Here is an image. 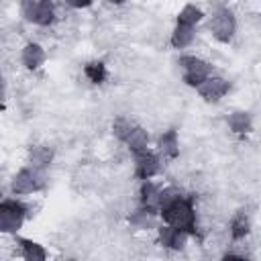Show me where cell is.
I'll list each match as a JSON object with an SVG mask.
<instances>
[{
  "mask_svg": "<svg viewBox=\"0 0 261 261\" xmlns=\"http://www.w3.org/2000/svg\"><path fill=\"white\" fill-rule=\"evenodd\" d=\"M159 216L165 224L188 232L190 237H196L198 232V218H196V210L190 198L181 196L177 200H173L171 204H167L165 208L159 210Z\"/></svg>",
  "mask_w": 261,
  "mask_h": 261,
  "instance_id": "obj_1",
  "label": "cell"
},
{
  "mask_svg": "<svg viewBox=\"0 0 261 261\" xmlns=\"http://www.w3.org/2000/svg\"><path fill=\"white\" fill-rule=\"evenodd\" d=\"M29 216V208L18 200H0V234H16Z\"/></svg>",
  "mask_w": 261,
  "mask_h": 261,
  "instance_id": "obj_2",
  "label": "cell"
},
{
  "mask_svg": "<svg viewBox=\"0 0 261 261\" xmlns=\"http://www.w3.org/2000/svg\"><path fill=\"white\" fill-rule=\"evenodd\" d=\"M208 33L218 41V43H230L234 33H237V18L230 8H218L212 12L208 20Z\"/></svg>",
  "mask_w": 261,
  "mask_h": 261,
  "instance_id": "obj_3",
  "label": "cell"
},
{
  "mask_svg": "<svg viewBox=\"0 0 261 261\" xmlns=\"http://www.w3.org/2000/svg\"><path fill=\"white\" fill-rule=\"evenodd\" d=\"M45 188V175L41 169L35 167H22L14 173V177L10 179V192L14 196H29V194H37L39 190Z\"/></svg>",
  "mask_w": 261,
  "mask_h": 261,
  "instance_id": "obj_4",
  "label": "cell"
},
{
  "mask_svg": "<svg viewBox=\"0 0 261 261\" xmlns=\"http://www.w3.org/2000/svg\"><path fill=\"white\" fill-rule=\"evenodd\" d=\"M177 63H179V69H181V80L190 88H198L208 75L214 73V67L208 61H204L196 55H181Z\"/></svg>",
  "mask_w": 261,
  "mask_h": 261,
  "instance_id": "obj_5",
  "label": "cell"
},
{
  "mask_svg": "<svg viewBox=\"0 0 261 261\" xmlns=\"http://www.w3.org/2000/svg\"><path fill=\"white\" fill-rule=\"evenodd\" d=\"M20 16L27 22L49 27L55 22V6L51 0H20Z\"/></svg>",
  "mask_w": 261,
  "mask_h": 261,
  "instance_id": "obj_6",
  "label": "cell"
},
{
  "mask_svg": "<svg viewBox=\"0 0 261 261\" xmlns=\"http://www.w3.org/2000/svg\"><path fill=\"white\" fill-rule=\"evenodd\" d=\"M135 157V177L137 179H153L161 171V157L149 149H143L139 153H133Z\"/></svg>",
  "mask_w": 261,
  "mask_h": 261,
  "instance_id": "obj_7",
  "label": "cell"
},
{
  "mask_svg": "<svg viewBox=\"0 0 261 261\" xmlns=\"http://www.w3.org/2000/svg\"><path fill=\"white\" fill-rule=\"evenodd\" d=\"M228 90H230V82L228 80H224V77H220V75H208L198 88H196V92L200 94V98L204 100V102H218V100H222L226 94H228Z\"/></svg>",
  "mask_w": 261,
  "mask_h": 261,
  "instance_id": "obj_8",
  "label": "cell"
},
{
  "mask_svg": "<svg viewBox=\"0 0 261 261\" xmlns=\"http://www.w3.org/2000/svg\"><path fill=\"white\" fill-rule=\"evenodd\" d=\"M188 239H190L188 232L177 230V228H173V226H169V224H165V222H163L161 226H157V241H159V245H161L163 249L184 251L186 245H188Z\"/></svg>",
  "mask_w": 261,
  "mask_h": 261,
  "instance_id": "obj_9",
  "label": "cell"
},
{
  "mask_svg": "<svg viewBox=\"0 0 261 261\" xmlns=\"http://www.w3.org/2000/svg\"><path fill=\"white\" fill-rule=\"evenodd\" d=\"M159 194L161 186L155 184L153 179H143L139 188V206L145 208L147 212L159 216Z\"/></svg>",
  "mask_w": 261,
  "mask_h": 261,
  "instance_id": "obj_10",
  "label": "cell"
},
{
  "mask_svg": "<svg viewBox=\"0 0 261 261\" xmlns=\"http://www.w3.org/2000/svg\"><path fill=\"white\" fill-rule=\"evenodd\" d=\"M47 61V53L39 43H27L20 51V63L29 71H37Z\"/></svg>",
  "mask_w": 261,
  "mask_h": 261,
  "instance_id": "obj_11",
  "label": "cell"
},
{
  "mask_svg": "<svg viewBox=\"0 0 261 261\" xmlns=\"http://www.w3.org/2000/svg\"><path fill=\"white\" fill-rule=\"evenodd\" d=\"M14 245L18 247V255L27 261H45L47 259V251L41 243L24 239V237H16L14 234Z\"/></svg>",
  "mask_w": 261,
  "mask_h": 261,
  "instance_id": "obj_12",
  "label": "cell"
},
{
  "mask_svg": "<svg viewBox=\"0 0 261 261\" xmlns=\"http://www.w3.org/2000/svg\"><path fill=\"white\" fill-rule=\"evenodd\" d=\"M157 151L159 155H163L165 159H175L179 155V141H177V133L173 128L165 130L159 139H157Z\"/></svg>",
  "mask_w": 261,
  "mask_h": 261,
  "instance_id": "obj_13",
  "label": "cell"
},
{
  "mask_svg": "<svg viewBox=\"0 0 261 261\" xmlns=\"http://www.w3.org/2000/svg\"><path fill=\"white\" fill-rule=\"evenodd\" d=\"M53 161V149L49 145H35L29 149V165L45 171Z\"/></svg>",
  "mask_w": 261,
  "mask_h": 261,
  "instance_id": "obj_14",
  "label": "cell"
},
{
  "mask_svg": "<svg viewBox=\"0 0 261 261\" xmlns=\"http://www.w3.org/2000/svg\"><path fill=\"white\" fill-rule=\"evenodd\" d=\"M194 37H196V27H188V24H177L173 27L171 31V37H169V45L173 49H186L194 43Z\"/></svg>",
  "mask_w": 261,
  "mask_h": 261,
  "instance_id": "obj_15",
  "label": "cell"
},
{
  "mask_svg": "<svg viewBox=\"0 0 261 261\" xmlns=\"http://www.w3.org/2000/svg\"><path fill=\"white\" fill-rule=\"evenodd\" d=\"M228 230H230L232 241H243V239L251 232V220H249V214H247L245 210L234 212V216L230 218Z\"/></svg>",
  "mask_w": 261,
  "mask_h": 261,
  "instance_id": "obj_16",
  "label": "cell"
},
{
  "mask_svg": "<svg viewBox=\"0 0 261 261\" xmlns=\"http://www.w3.org/2000/svg\"><path fill=\"white\" fill-rule=\"evenodd\" d=\"M226 122H228V128H230L232 133H237V135H247V133L253 130V118H251V114L245 112V110H234V112H230L228 118H226Z\"/></svg>",
  "mask_w": 261,
  "mask_h": 261,
  "instance_id": "obj_17",
  "label": "cell"
},
{
  "mask_svg": "<svg viewBox=\"0 0 261 261\" xmlns=\"http://www.w3.org/2000/svg\"><path fill=\"white\" fill-rule=\"evenodd\" d=\"M122 143L130 149V153H139V151H143V149H149V135H147V130H145L143 126L135 124Z\"/></svg>",
  "mask_w": 261,
  "mask_h": 261,
  "instance_id": "obj_18",
  "label": "cell"
},
{
  "mask_svg": "<svg viewBox=\"0 0 261 261\" xmlns=\"http://www.w3.org/2000/svg\"><path fill=\"white\" fill-rule=\"evenodd\" d=\"M204 18V10L196 4H186L179 12H177V24H188V27H196L198 22H202Z\"/></svg>",
  "mask_w": 261,
  "mask_h": 261,
  "instance_id": "obj_19",
  "label": "cell"
},
{
  "mask_svg": "<svg viewBox=\"0 0 261 261\" xmlns=\"http://www.w3.org/2000/svg\"><path fill=\"white\" fill-rule=\"evenodd\" d=\"M155 214H151V212H147L145 208H141L139 206V210H135L130 216H128V220H130V224L135 226V228H143V230H149V228H153L155 226Z\"/></svg>",
  "mask_w": 261,
  "mask_h": 261,
  "instance_id": "obj_20",
  "label": "cell"
},
{
  "mask_svg": "<svg viewBox=\"0 0 261 261\" xmlns=\"http://www.w3.org/2000/svg\"><path fill=\"white\" fill-rule=\"evenodd\" d=\"M84 75H86L92 84H102V82L106 80L108 71H106V65H104L102 61H88V63L84 65Z\"/></svg>",
  "mask_w": 261,
  "mask_h": 261,
  "instance_id": "obj_21",
  "label": "cell"
},
{
  "mask_svg": "<svg viewBox=\"0 0 261 261\" xmlns=\"http://www.w3.org/2000/svg\"><path fill=\"white\" fill-rule=\"evenodd\" d=\"M135 126V122L133 120H128V118H124V116H120V118H116L114 122H112V133H114V137L122 143L124 139H126V135L130 133V128Z\"/></svg>",
  "mask_w": 261,
  "mask_h": 261,
  "instance_id": "obj_22",
  "label": "cell"
},
{
  "mask_svg": "<svg viewBox=\"0 0 261 261\" xmlns=\"http://www.w3.org/2000/svg\"><path fill=\"white\" fill-rule=\"evenodd\" d=\"M181 196H184V194H181L177 188H173V186L161 188V194H159V210H161V208H165L167 204H171L173 200L181 198Z\"/></svg>",
  "mask_w": 261,
  "mask_h": 261,
  "instance_id": "obj_23",
  "label": "cell"
},
{
  "mask_svg": "<svg viewBox=\"0 0 261 261\" xmlns=\"http://www.w3.org/2000/svg\"><path fill=\"white\" fill-rule=\"evenodd\" d=\"M92 2H94V0H65V4H67V6H71V8H77V10L92 6Z\"/></svg>",
  "mask_w": 261,
  "mask_h": 261,
  "instance_id": "obj_24",
  "label": "cell"
},
{
  "mask_svg": "<svg viewBox=\"0 0 261 261\" xmlns=\"http://www.w3.org/2000/svg\"><path fill=\"white\" fill-rule=\"evenodd\" d=\"M4 92H6V88H4V80L0 77V102H2V98H4Z\"/></svg>",
  "mask_w": 261,
  "mask_h": 261,
  "instance_id": "obj_25",
  "label": "cell"
},
{
  "mask_svg": "<svg viewBox=\"0 0 261 261\" xmlns=\"http://www.w3.org/2000/svg\"><path fill=\"white\" fill-rule=\"evenodd\" d=\"M108 4H114V6H120V4H124V0H106Z\"/></svg>",
  "mask_w": 261,
  "mask_h": 261,
  "instance_id": "obj_26",
  "label": "cell"
},
{
  "mask_svg": "<svg viewBox=\"0 0 261 261\" xmlns=\"http://www.w3.org/2000/svg\"><path fill=\"white\" fill-rule=\"evenodd\" d=\"M0 200H4V192H2V188H0Z\"/></svg>",
  "mask_w": 261,
  "mask_h": 261,
  "instance_id": "obj_27",
  "label": "cell"
}]
</instances>
